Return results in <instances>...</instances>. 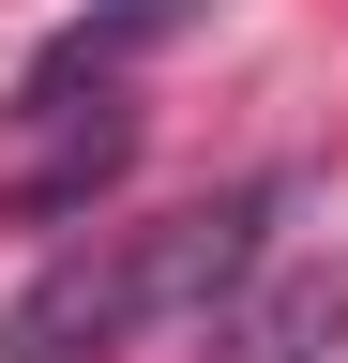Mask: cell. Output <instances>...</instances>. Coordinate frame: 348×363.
Instances as JSON below:
<instances>
[{
  "label": "cell",
  "instance_id": "1",
  "mask_svg": "<svg viewBox=\"0 0 348 363\" xmlns=\"http://www.w3.org/2000/svg\"><path fill=\"white\" fill-rule=\"evenodd\" d=\"M273 212H288V182H242L228 212H182V227H137V242H91V257H61L46 288L0 318V348H16V363H106V348H137L152 318H182V303H228L242 272L273 257Z\"/></svg>",
  "mask_w": 348,
  "mask_h": 363
},
{
  "label": "cell",
  "instance_id": "2",
  "mask_svg": "<svg viewBox=\"0 0 348 363\" xmlns=\"http://www.w3.org/2000/svg\"><path fill=\"white\" fill-rule=\"evenodd\" d=\"M333 333H348V288H333V272H288V288L242 272V288L212 303V363H318Z\"/></svg>",
  "mask_w": 348,
  "mask_h": 363
},
{
  "label": "cell",
  "instance_id": "3",
  "mask_svg": "<svg viewBox=\"0 0 348 363\" xmlns=\"http://www.w3.org/2000/svg\"><path fill=\"white\" fill-rule=\"evenodd\" d=\"M152 30H167V0H121V16H91V30H61V45H46V61H30V76H16V106H30V121H46V106H61V91H76V76H106V61H137V45H152Z\"/></svg>",
  "mask_w": 348,
  "mask_h": 363
}]
</instances>
